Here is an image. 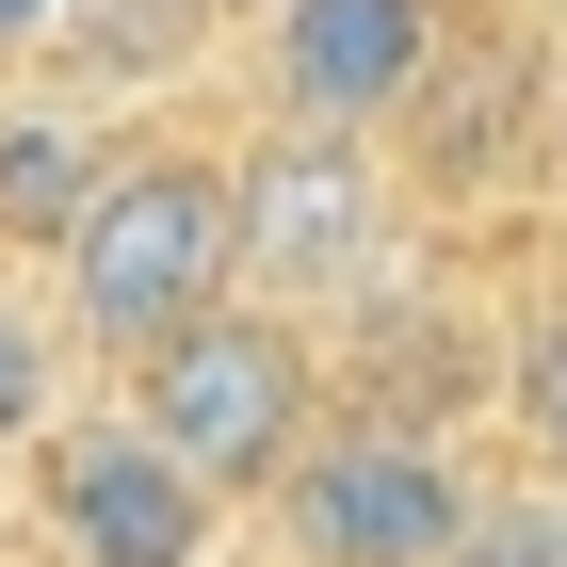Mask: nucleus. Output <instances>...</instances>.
<instances>
[{
    "label": "nucleus",
    "instance_id": "f8f14e48",
    "mask_svg": "<svg viewBox=\"0 0 567 567\" xmlns=\"http://www.w3.org/2000/svg\"><path fill=\"white\" fill-rule=\"evenodd\" d=\"M551 178H567V82H551Z\"/></svg>",
    "mask_w": 567,
    "mask_h": 567
},
{
    "label": "nucleus",
    "instance_id": "9b49d317",
    "mask_svg": "<svg viewBox=\"0 0 567 567\" xmlns=\"http://www.w3.org/2000/svg\"><path fill=\"white\" fill-rule=\"evenodd\" d=\"M49 17H65V0H0V65H17V49H33Z\"/></svg>",
    "mask_w": 567,
    "mask_h": 567
},
{
    "label": "nucleus",
    "instance_id": "20e7f679",
    "mask_svg": "<svg viewBox=\"0 0 567 567\" xmlns=\"http://www.w3.org/2000/svg\"><path fill=\"white\" fill-rule=\"evenodd\" d=\"M33 471H49V535H65V567H212V551H227V486L195 471L146 405L65 422Z\"/></svg>",
    "mask_w": 567,
    "mask_h": 567
},
{
    "label": "nucleus",
    "instance_id": "f257e3e1",
    "mask_svg": "<svg viewBox=\"0 0 567 567\" xmlns=\"http://www.w3.org/2000/svg\"><path fill=\"white\" fill-rule=\"evenodd\" d=\"M227 292H244V163H212V146H131V163L97 178V212L49 244V308L114 373H146Z\"/></svg>",
    "mask_w": 567,
    "mask_h": 567
},
{
    "label": "nucleus",
    "instance_id": "9d476101",
    "mask_svg": "<svg viewBox=\"0 0 567 567\" xmlns=\"http://www.w3.org/2000/svg\"><path fill=\"white\" fill-rule=\"evenodd\" d=\"M454 567H567V471L486 486V503H471V535H454Z\"/></svg>",
    "mask_w": 567,
    "mask_h": 567
},
{
    "label": "nucleus",
    "instance_id": "f03ea898",
    "mask_svg": "<svg viewBox=\"0 0 567 567\" xmlns=\"http://www.w3.org/2000/svg\"><path fill=\"white\" fill-rule=\"evenodd\" d=\"M131 405L227 486V503H276L292 454L341 422V405H324V341H308V308H276V292H227L212 324H178V341L131 373Z\"/></svg>",
    "mask_w": 567,
    "mask_h": 567
},
{
    "label": "nucleus",
    "instance_id": "0eeeda50",
    "mask_svg": "<svg viewBox=\"0 0 567 567\" xmlns=\"http://www.w3.org/2000/svg\"><path fill=\"white\" fill-rule=\"evenodd\" d=\"M97 178H114V146H97L82 114H49V97H0V260L65 244V227L97 212Z\"/></svg>",
    "mask_w": 567,
    "mask_h": 567
},
{
    "label": "nucleus",
    "instance_id": "423d86ee",
    "mask_svg": "<svg viewBox=\"0 0 567 567\" xmlns=\"http://www.w3.org/2000/svg\"><path fill=\"white\" fill-rule=\"evenodd\" d=\"M437 65H454V0H276L260 17V82L292 131H390Z\"/></svg>",
    "mask_w": 567,
    "mask_h": 567
},
{
    "label": "nucleus",
    "instance_id": "6e6552de",
    "mask_svg": "<svg viewBox=\"0 0 567 567\" xmlns=\"http://www.w3.org/2000/svg\"><path fill=\"white\" fill-rule=\"evenodd\" d=\"M65 308H33V292H0V454H49L65 437Z\"/></svg>",
    "mask_w": 567,
    "mask_h": 567
},
{
    "label": "nucleus",
    "instance_id": "7ed1b4c3",
    "mask_svg": "<svg viewBox=\"0 0 567 567\" xmlns=\"http://www.w3.org/2000/svg\"><path fill=\"white\" fill-rule=\"evenodd\" d=\"M486 486L454 471V437L405 422V405H341V422L292 454L276 519H292V567H454Z\"/></svg>",
    "mask_w": 567,
    "mask_h": 567
},
{
    "label": "nucleus",
    "instance_id": "1a4fd4ad",
    "mask_svg": "<svg viewBox=\"0 0 567 567\" xmlns=\"http://www.w3.org/2000/svg\"><path fill=\"white\" fill-rule=\"evenodd\" d=\"M503 422H519L535 471H567V308H519V341H503Z\"/></svg>",
    "mask_w": 567,
    "mask_h": 567
},
{
    "label": "nucleus",
    "instance_id": "39448f33",
    "mask_svg": "<svg viewBox=\"0 0 567 567\" xmlns=\"http://www.w3.org/2000/svg\"><path fill=\"white\" fill-rule=\"evenodd\" d=\"M373 244H390V163H357V131L244 146V292H276V308L373 292Z\"/></svg>",
    "mask_w": 567,
    "mask_h": 567
}]
</instances>
